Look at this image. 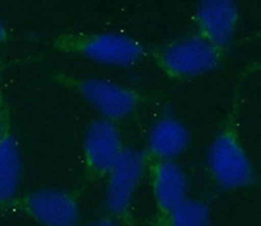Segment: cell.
Listing matches in <instances>:
<instances>
[{
    "instance_id": "cell-1",
    "label": "cell",
    "mask_w": 261,
    "mask_h": 226,
    "mask_svg": "<svg viewBox=\"0 0 261 226\" xmlns=\"http://www.w3.org/2000/svg\"><path fill=\"white\" fill-rule=\"evenodd\" d=\"M208 162L214 179L226 188L249 185L253 170L244 149L231 134L217 137L209 149Z\"/></svg>"
},
{
    "instance_id": "cell-2",
    "label": "cell",
    "mask_w": 261,
    "mask_h": 226,
    "mask_svg": "<svg viewBox=\"0 0 261 226\" xmlns=\"http://www.w3.org/2000/svg\"><path fill=\"white\" fill-rule=\"evenodd\" d=\"M145 171V158L137 150L124 149L110 170L106 204L111 213L122 216L129 208L135 191Z\"/></svg>"
},
{
    "instance_id": "cell-3",
    "label": "cell",
    "mask_w": 261,
    "mask_h": 226,
    "mask_svg": "<svg viewBox=\"0 0 261 226\" xmlns=\"http://www.w3.org/2000/svg\"><path fill=\"white\" fill-rule=\"evenodd\" d=\"M218 47L204 37H188L172 43L162 55L163 64L172 73L195 76L214 68Z\"/></svg>"
},
{
    "instance_id": "cell-4",
    "label": "cell",
    "mask_w": 261,
    "mask_h": 226,
    "mask_svg": "<svg viewBox=\"0 0 261 226\" xmlns=\"http://www.w3.org/2000/svg\"><path fill=\"white\" fill-rule=\"evenodd\" d=\"M81 92L92 106L109 119H122L137 106V95L128 88L103 79H88Z\"/></svg>"
},
{
    "instance_id": "cell-5",
    "label": "cell",
    "mask_w": 261,
    "mask_h": 226,
    "mask_svg": "<svg viewBox=\"0 0 261 226\" xmlns=\"http://www.w3.org/2000/svg\"><path fill=\"white\" fill-rule=\"evenodd\" d=\"M27 208L43 226H76L79 208L71 195L59 190H38L27 199Z\"/></svg>"
},
{
    "instance_id": "cell-6",
    "label": "cell",
    "mask_w": 261,
    "mask_h": 226,
    "mask_svg": "<svg viewBox=\"0 0 261 226\" xmlns=\"http://www.w3.org/2000/svg\"><path fill=\"white\" fill-rule=\"evenodd\" d=\"M84 145L90 166L101 173L110 171L124 150L118 128L105 119L95 120L89 125Z\"/></svg>"
},
{
    "instance_id": "cell-7",
    "label": "cell",
    "mask_w": 261,
    "mask_h": 226,
    "mask_svg": "<svg viewBox=\"0 0 261 226\" xmlns=\"http://www.w3.org/2000/svg\"><path fill=\"white\" fill-rule=\"evenodd\" d=\"M84 54L90 60L114 67H128L141 57L139 42L123 34H98L85 42Z\"/></svg>"
},
{
    "instance_id": "cell-8",
    "label": "cell",
    "mask_w": 261,
    "mask_h": 226,
    "mask_svg": "<svg viewBox=\"0 0 261 226\" xmlns=\"http://www.w3.org/2000/svg\"><path fill=\"white\" fill-rule=\"evenodd\" d=\"M199 27L216 47L227 45L237 29L238 9L228 0H208L200 4L197 11Z\"/></svg>"
},
{
    "instance_id": "cell-9",
    "label": "cell",
    "mask_w": 261,
    "mask_h": 226,
    "mask_svg": "<svg viewBox=\"0 0 261 226\" xmlns=\"http://www.w3.org/2000/svg\"><path fill=\"white\" fill-rule=\"evenodd\" d=\"M153 190L158 206L163 211L171 212L187 199V177L175 162L162 161L154 170Z\"/></svg>"
},
{
    "instance_id": "cell-10",
    "label": "cell",
    "mask_w": 261,
    "mask_h": 226,
    "mask_svg": "<svg viewBox=\"0 0 261 226\" xmlns=\"http://www.w3.org/2000/svg\"><path fill=\"white\" fill-rule=\"evenodd\" d=\"M148 143L153 155L163 161H170L186 149L188 144V131L179 120L163 118L153 125Z\"/></svg>"
},
{
    "instance_id": "cell-11",
    "label": "cell",
    "mask_w": 261,
    "mask_h": 226,
    "mask_svg": "<svg viewBox=\"0 0 261 226\" xmlns=\"http://www.w3.org/2000/svg\"><path fill=\"white\" fill-rule=\"evenodd\" d=\"M21 153L17 143L11 136H6L0 145V204L8 203L20 187Z\"/></svg>"
},
{
    "instance_id": "cell-12",
    "label": "cell",
    "mask_w": 261,
    "mask_h": 226,
    "mask_svg": "<svg viewBox=\"0 0 261 226\" xmlns=\"http://www.w3.org/2000/svg\"><path fill=\"white\" fill-rule=\"evenodd\" d=\"M170 213L171 226H208L209 209L204 203L195 199H186Z\"/></svg>"
},
{
    "instance_id": "cell-13",
    "label": "cell",
    "mask_w": 261,
    "mask_h": 226,
    "mask_svg": "<svg viewBox=\"0 0 261 226\" xmlns=\"http://www.w3.org/2000/svg\"><path fill=\"white\" fill-rule=\"evenodd\" d=\"M89 226H118V225L110 220H99V221H95V222L90 223Z\"/></svg>"
},
{
    "instance_id": "cell-14",
    "label": "cell",
    "mask_w": 261,
    "mask_h": 226,
    "mask_svg": "<svg viewBox=\"0 0 261 226\" xmlns=\"http://www.w3.org/2000/svg\"><path fill=\"white\" fill-rule=\"evenodd\" d=\"M4 36H6V29H4V25L3 22L0 21V42L4 39Z\"/></svg>"
},
{
    "instance_id": "cell-15",
    "label": "cell",
    "mask_w": 261,
    "mask_h": 226,
    "mask_svg": "<svg viewBox=\"0 0 261 226\" xmlns=\"http://www.w3.org/2000/svg\"><path fill=\"white\" fill-rule=\"evenodd\" d=\"M4 134H3V120H2V118H0V145H2V143H3L4 140Z\"/></svg>"
}]
</instances>
